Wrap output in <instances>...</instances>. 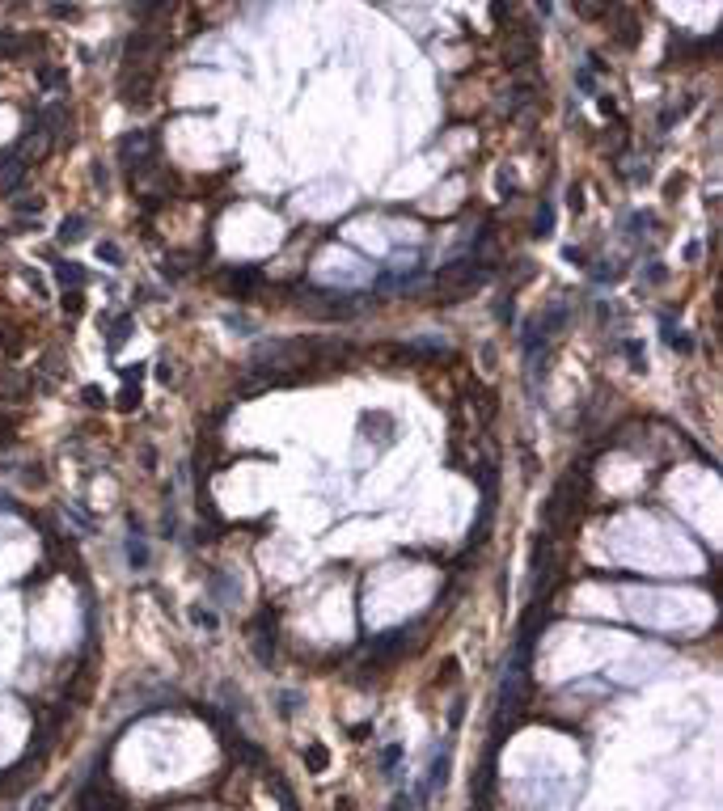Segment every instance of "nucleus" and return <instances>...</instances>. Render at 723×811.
<instances>
[{
    "label": "nucleus",
    "instance_id": "2",
    "mask_svg": "<svg viewBox=\"0 0 723 811\" xmlns=\"http://www.w3.org/2000/svg\"><path fill=\"white\" fill-rule=\"evenodd\" d=\"M30 394V381H25V372H4L0 377V398H8V402H21Z\"/></svg>",
    "mask_w": 723,
    "mask_h": 811
},
{
    "label": "nucleus",
    "instance_id": "7",
    "mask_svg": "<svg viewBox=\"0 0 723 811\" xmlns=\"http://www.w3.org/2000/svg\"><path fill=\"white\" fill-rule=\"evenodd\" d=\"M13 212H21V216H30V212H38V203H34V199H21V203H13Z\"/></svg>",
    "mask_w": 723,
    "mask_h": 811
},
{
    "label": "nucleus",
    "instance_id": "3",
    "mask_svg": "<svg viewBox=\"0 0 723 811\" xmlns=\"http://www.w3.org/2000/svg\"><path fill=\"white\" fill-rule=\"evenodd\" d=\"M55 279H59V288H80L89 275H85L80 262H59V267H55Z\"/></svg>",
    "mask_w": 723,
    "mask_h": 811
},
{
    "label": "nucleus",
    "instance_id": "6",
    "mask_svg": "<svg viewBox=\"0 0 723 811\" xmlns=\"http://www.w3.org/2000/svg\"><path fill=\"white\" fill-rule=\"evenodd\" d=\"M97 254H102L106 262H123V254H119V245H110V241H102V245H97Z\"/></svg>",
    "mask_w": 723,
    "mask_h": 811
},
{
    "label": "nucleus",
    "instance_id": "1",
    "mask_svg": "<svg viewBox=\"0 0 723 811\" xmlns=\"http://www.w3.org/2000/svg\"><path fill=\"white\" fill-rule=\"evenodd\" d=\"M25 169H30V165H25L13 148H4V152H0V190H17V186L25 182Z\"/></svg>",
    "mask_w": 723,
    "mask_h": 811
},
{
    "label": "nucleus",
    "instance_id": "5",
    "mask_svg": "<svg viewBox=\"0 0 723 811\" xmlns=\"http://www.w3.org/2000/svg\"><path fill=\"white\" fill-rule=\"evenodd\" d=\"M34 76H38V85H42V89H63V85H68V72H63V68H51V63H47V68H38Z\"/></svg>",
    "mask_w": 723,
    "mask_h": 811
},
{
    "label": "nucleus",
    "instance_id": "4",
    "mask_svg": "<svg viewBox=\"0 0 723 811\" xmlns=\"http://www.w3.org/2000/svg\"><path fill=\"white\" fill-rule=\"evenodd\" d=\"M85 228H89V220H85V216H68V220L59 224V241H63V245H72V241H80V233H85Z\"/></svg>",
    "mask_w": 723,
    "mask_h": 811
}]
</instances>
